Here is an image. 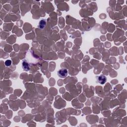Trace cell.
<instances>
[{"mask_svg": "<svg viewBox=\"0 0 127 127\" xmlns=\"http://www.w3.org/2000/svg\"><path fill=\"white\" fill-rule=\"evenodd\" d=\"M22 68L25 71H28L30 70V64L27 60H24L22 63Z\"/></svg>", "mask_w": 127, "mask_h": 127, "instance_id": "cell-3", "label": "cell"}, {"mask_svg": "<svg viewBox=\"0 0 127 127\" xmlns=\"http://www.w3.org/2000/svg\"><path fill=\"white\" fill-rule=\"evenodd\" d=\"M11 65H12V61H11V60H7L5 62V65L7 67H10Z\"/></svg>", "mask_w": 127, "mask_h": 127, "instance_id": "cell-5", "label": "cell"}, {"mask_svg": "<svg viewBox=\"0 0 127 127\" xmlns=\"http://www.w3.org/2000/svg\"><path fill=\"white\" fill-rule=\"evenodd\" d=\"M46 23V20L43 19V20H41V21L39 22V25H38V27L40 28L41 29H43V28H44V27H45Z\"/></svg>", "mask_w": 127, "mask_h": 127, "instance_id": "cell-4", "label": "cell"}, {"mask_svg": "<svg viewBox=\"0 0 127 127\" xmlns=\"http://www.w3.org/2000/svg\"><path fill=\"white\" fill-rule=\"evenodd\" d=\"M68 70L64 68L61 69L57 72L58 75L61 78H65L68 75Z\"/></svg>", "mask_w": 127, "mask_h": 127, "instance_id": "cell-1", "label": "cell"}, {"mask_svg": "<svg viewBox=\"0 0 127 127\" xmlns=\"http://www.w3.org/2000/svg\"><path fill=\"white\" fill-rule=\"evenodd\" d=\"M96 81L97 83L101 85H104L106 83L107 81V78L105 76L103 75H101L96 77Z\"/></svg>", "mask_w": 127, "mask_h": 127, "instance_id": "cell-2", "label": "cell"}]
</instances>
